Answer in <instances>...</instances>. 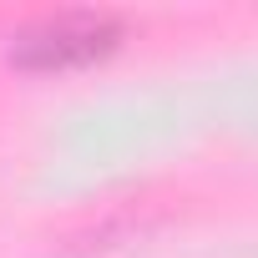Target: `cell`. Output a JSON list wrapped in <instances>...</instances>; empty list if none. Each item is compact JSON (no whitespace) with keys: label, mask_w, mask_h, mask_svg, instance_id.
Segmentation results:
<instances>
[{"label":"cell","mask_w":258,"mask_h":258,"mask_svg":"<svg viewBox=\"0 0 258 258\" xmlns=\"http://www.w3.org/2000/svg\"><path fill=\"white\" fill-rule=\"evenodd\" d=\"M116 36L121 31H116L111 16H51V21L16 36L11 61L26 66V71H71V66L106 56L116 46Z\"/></svg>","instance_id":"obj_1"}]
</instances>
